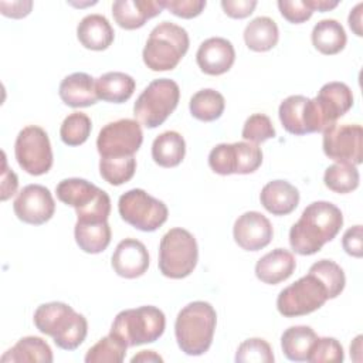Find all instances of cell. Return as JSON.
<instances>
[{
	"label": "cell",
	"mask_w": 363,
	"mask_h": 363,
	"mask_svg": "<svg viewBox=\"0 0 363 363\" xmlns=\"http://www.w3.org/2000/svg\"><path fill=\"white\" fill-rule=\"evenodd\" d=\"M343 225V214L329 201H313L289 230L291 248L299 255H312L332 241Z\"/></svg>",
	"instance_id": "obj_1"
},
{
	"label": "cell",
	"mask_w": 363,
	"mask_h": 363,
	"mask_svg": "<svg viewBox=\"0 0 363 363\" xmlns=\"http://www.w3.org/2000/svg\"><path fill=\"white\" fill-rule=\"evenodd\" d=\"M35 328L51 336L54 343L64 350H75L86 337L88 322L64 302H47L34 312Z\"/></svg>",
	"instance_id": "obj_2"
},
{
	"label": "cell",
	"mask_w": 363,
	"mask_h": 363,
	"mask_svg": "<svg viewBox=\"0 0 363 363\" xmlns=\"http://www.w3.org/2000/svg\"><path fill=\"white\" fill-rule=\"evenodd\" d=\"M217 313L211 303L194 301L187 303L174 322V335L180 350L189 356L204 354L213 342Z\"/></svg>",
	"instance_id": "obj_3"
},
{
	"label": "cell",
	"mask_w": 363,
	"mask_h": 363,
	"mask_svg": "<svg viewBox=\"0 0 363 363\" xmlns=\"http://www.w3.org/2000/svg\"><path fill=\"white\" fill-rule=\"evenodd\" d=\"M187 31L170 21L157 24L145 44L142 57L152 71H169L177 67L189 50Z\"/></svg>",
	"instance_id": "obj_4"
},
{
	"label": "cell",
	"mask_w": 363,
	"mask_h": 363,
	"mask_svg": "<svg viewBox=\"0 0 363 363\" xmlns=\"http://www.w3.org/2000/svg\"><path fill=\"white\" fill-rule=\"evenodd\" d=\"M55 193L61 203L75 208L78 217L77 221H108L111 199L105 190L91 182L79 177L64 179L57 184Z\"/></svg>",
	"instance_id": "obj_5"
},
{
	"label": "cell",
	"mask_w": 363,
	"mask_h": 363,
	"mask_svg": "<svg viewBox=\"0 0 363 363\" xmlns=\"http://www.w3.org/2000/svg\"><path fill=\"white\" fill-rule=\"evenodd\" d=\"M164 313L152 305L121 311L111 326V333L122 339L128 347L156 342L164 332Z\"/></svg>",
	"instance_id": "obj_6"
},
{
	"label": "cell",
	"mask_w": 363,
	"mask_h": 363,
	"mask_svg": "<svg viewBox=\"0 0 363 363\" xmlns=\"http://www.w3.org/2000/svg\"><path fill=\"white\" fill-rule=\"evenodd\" d=\"M199 261V247L194 235L180 227L169 230L159 245V269L172 279L189 277Z\"/></svg>",
	"instance_id": "obj_7"
},
{
	"label": "cell",
	"mask_w": 363,
	"mask_h": 363,
	"mask_svg": "<svg viewBox=\"0 0 363 363\" xmlns=\"http://www.w3.org/2000/svg\"><path fill=\"white\" fill-rule=\"evenodd\" d=\"M179 99L180 88L173 79H153L138 96L133 105V115L143 126L149 129L157 128L176 109Z\"/></svg>",
	"instance_id": "obj_8"
},
{
	"label": "cell",
	"mask_w": 363,
	"mask_h": 363,
	"mask_svg": "<svg viewBox=\"0 0 363 363\" xmlns=\"http://www.w3.org/2000/svg\"><path fill=\"white\" fill-rule=\"evenodd\" d=\"M329 299L325 284L312 272L284 288L277 298V309L285 318L315 312Z\"/></svg>",
	"instance_id": "obj_9"
},
{
	"label": "cell",
	"mask_w": 363,
	"mask_h": 363,
	"mask_svg": "<svg viewBox=\"0 0 363 363\" xmlns=\"http://www.w3.org/2000/svg\"><path fill=\"white\" fill-rule=\"evenodd\" d=\"M118 211L123 221L140 231H155L169 216L166 204L142 189H130L119 197Z\"/></svg>",
	"instance_id": "obj_10"
},
{
	"label": "cell",
	"mask_w": 363,
	"mask_h": 363,
	"mask_svg": "<svg viewBox=\"0 0 363 363\" xmlns=\"http://www.w3.org/2000/svg\"><path fill=\"white\" fill-rule=\"evenodd\" d=\"M18 166L31 176L45 174L52 166V149L47 132L35 125L23 128L14 143Z\"/></svg>",
	"instance_id": "obj_11"
},
{
	"label": "cell",
	"mask_w": 363,
	"mask_h": 363,
	"mask_svg": "<svg viewBox=\"0 0 363 363\" xmlns=\"http://www.w3.org/2000/svg\"><path fill=\"white\" fill-rule=\"evenodd\" d=\"M143 142V132L135 119H118L106 123L96 138L101 157L133 156Z\"/></svg>",
	"instance_id": "obj_12"
},
{
	"label": "cell",
	"mask_w": 363,
	"mask_h": 363,
	"mask_svg": "<svg viewBox=\"0 0 363 363\" xmlns=\"http://www.w3.org/2000/svg\"><path fill=\"white\" fill-rule=\"evenodd\" d=\"M323 153L336 163L360 164L363 160V129L357 123L332 125L323 130Z\"/></svg>",
	"instance_id": "obj_13"
},
{
	"label": "cell",
	"mask_w": 363,
	"mask_h": 363,
	"mask_svg": "<svg viewBox=\"0 0 363 363\" xmlns=\"http://www.w3.org/2000/svg\"><path fill=\"white\" fill-rule=\"evenodd\" d=\"M278 115L284 129L296 136L323 132L326 129L315 99L303 95H291L285 98L279 105Z\"/></svg>",
	"instance_id": "obj_14"
},
{
	"label": "cell",
	"mask_w": 363,
	"mask_h": 363,
	"mask_svg": "<svg viewBox=\"0 0 363 363\" xmlns=\"http://www.w3.org/2000/svg\"><path fill=\"white\" fill-rule=\"evenodd\" d=\"M18 220L33 225L47 223L55 211V201L51 191L43 184H27L21 189L13 203Z\"/></svg>",
	"instance_id": "obj_15"
},
{
	"label": "cell",
	"mask_w": 363,
	"mask_h": 363,
	"mask_svg": "<svg viewBox=\"0 0 363 363\" xmlns=\"http://www.w3.org/2000/svg\"><path fill=\"white\" fill-rule=\"evenodd\" d=\"M233 235L242 250L258 251L271 242L274 228L264 214L258 211H247L235 220Z\"/></svg>",
	"instance_id": "obj_16"
},
{
	"label": "cell",
	"mask_w": 363,
	"mask_h": 363,
	"mask_svg": "<svg viewBox=\"0 0 363 363\" xmlns=\"http://www.w3.org/2000/svg\"><path fill=\"white\" fill-rule=\"evenodd\" d=\"M313 99L326 129L353 106L352 89L345 82L337 81L325 84Z\"/></svg>",
	"instance_id": "obj_17"
},
{
	"label": "cell",
	"mask_w": 363,
	"mask_h": 363,
	"mask_svg": "<svg viewBox=\"0 0 363 363\" xmlns=\"http://www.w3.org/2000/svg\"><path fill=\"white\" fill-rule=\"evenodd\" d=\"M113 271L126 279L142 277L149 268V252L136 238L122 240L112 254Z\"/></svg>",
	"instance_id": "obj_18"
},
{
	"label": "cell",
	"mask_w": 363,
	"mask_h": 363,
	"mask_svg": "<svg viewBox=\"0 0 363 363\" xmlns=\"http://www.w3.org/2000/svg\"><path fill=\"white\" fill-rule=\"evenodd\" d=\"M196 61L204 74L221 75L227 72L235 61L234 45L227 38L210 37L200 44Z\"/></svg>",
	"instance_id": "obj_19"
},
{
	"label": "cell",
	"mask_w": 363,
	"mask_h": 363,
	"mask_svg": "<svg viewBox=\"0 0 363 363\" xmlns=\"http://www.w3.org/2000/svg\"><path fill=\"white\" fill-rule=\"evenodd\" d=\"M163 9V0H116L112 4V16L119 27L136 30L159 16Z\"/></svg>",
	"instance_id": "obj_20"
},
{
	"label": "cell",
	"mask_w": 363,
	"mask_h": 363,
	"mask_svg": "<svg viewBox=\"0 0 363 363\" xmlns=\"http://www.w3.org/2000/svg\"><path fill=\"white\" fill-rule=\"evenodd\" d=\"M61 101L71 108H85L96 104V79L86 72H74L65 77L58 88Z\"/></svg>",
	"instance_id": "obj_21"
},
{
	"label": "cell",
	"mask_w": 363,
	"mask_h": 363,
	"mask_svg": "<svg viewBox=\"0 0 363 363\" xmlns=\"http://www.w3.org/2000/svg\"><path fill=\"white\" fill-rule=\"evenodd\" d=\"M296 268V261L292 252L285 248H275L265 254L255 264L257 278L269 285H277L288 279Z\"/></svg>",
	"instance_id": "obj_22"
},
{
	"label": "cell",
	"mask_w": 363,
	"mask_h": 363,
	"mask_svg": "<svg viewBox=\"0 0 363 363\" xmlns=\"http://www.w3.org/2000/svg\"><path fill=\"white\" fill-rule=\"evenodd\" d=\"M259 200L268 213L286 216L298 207L299 191L286 180H272L262 187Z\"/></svg>",
	"instance_id": "obj_23"
},
{
	"label": "cell",
	"mask_w": 363,
	"mask_h": 363,
	"mask_svg": "<svg viewBox=\"0 0 363 363\" xmlns=\"http://www.w3.org/2000/svg\"><path fill=\"white\" fill-rule=\"evenodd\" d=\"M78 41L88 50H106L115 38V31L102 14H88L77 26Z\"/></svg>",
	"instance_id": "obj_24"
},
{
	"label": "cell",
	"mask_w": 363,
	"mask_h": 363,
	"mask_svg": "<svg viewBox=\"0 0 363 363\" xmlns=\"http://www.w3.org/2000/svg\"><path fill=\"white\" fill-rule=\"evenodd\" d=\"M135 86V79L121 71L105 72L96 79L98 98L111 104L126 102L133 95Z\"/></svg>",
	"instance_id": "obj_25"
},
{
	"label": "cell",
	"mask_w": 363,
	"mask_h": 363,
	"mask_svg": "<svg viewBox=\"0 0 363 363\" xmlns=\"http://www.w3.org/2000/svg\"><path fill=\"white\" fill-rule=\"evenodd\" d=\"M186 155L184 138L176 130H166L152 143V159L162 167L179 166Z\"/></svg>",
	"instance_id": "obj_26"
},
{
	"label": "cell",
	"mask_w": 363,
	"mask_h": 363,
	"mask_svg": "<svg viewBox=\"0 0 363 363\" xmlns=\"http://www.w3.org/2000/svg\"><path fill=\"white\" fill-rule=\"evenodd\" d=\"M1 363H20V362H40L51 363L52 350L50 345L38 336L21 337L11 349L1 356Z\"/></svg>",
	"instance_id": "obj_27"
},
{
	"label": "cell",
	"mask_w": 363,
	"mask_h": 363,
	"mask_svg": "<svg viewBox=\"0 0 363 363\" xmlns=\"http://www.w3.org/2000/svg\"><path fill=\"white\" fill-rule=\"evenodd\" d=\"M311 38L313 47L325 55H333L340 52L347 41L343 26L333 18H325L318 21L312 30Z\"/></svg>",
	"instance_id": "obj_28"
},
{
	"label": "cell",
	"mask_w": 363,
	"mask_h": 363,
	"mask_svg": "<svg viewBox=\"0 0 363 363\" xmlns=\"http://www.w3.org/2000/svg\"><path fill=\"white\" fill-rule=\"evenodd\" d=\"M278 38H279L278 26L272 18L267 16L255 17L245 26V30H244L245 45L250 50L257 52L269 51L277 45Z\"/></svg>",
	"instance_id": "obj_29"
},
{
	"label": "cell",
	"mask_w": 363,
	"mask_h": 363,
	"mask_svg": "<svg viewBox=\"0 0 363 363\" xmlns=\"http://www.w3.org/2000/svg\"><path fill=\"white\" fill-rule=\"evenodd\" d=\"M74 235L78 247L88 254H99L111 242V227L108 221L84 223L77 221Z\"/></svg>",
	"instance_id": "obj_30"
},
{
	"label": "cell",
	"mask_w": 363,
	"mask_h": 363,
	"mask_svg": "<svg viewBox=\"0 0 363 363\" xmlns=\"http://www.w3.org/2000/svg\"><path fill=\"white\" fill-rule=\"evenodd\" d=\"M316 339L318 335L312 328L305 325L291 326L281 336V347L286 359L292 362H305Z\"/></svg>",
	"instance_id": "obj_31"
},
{
	"label": "cell",
	"mask_w": 363,
	"mask_h": 363,
	"mask_svg": "<svg viewBox=\"0 0 363 363\" xmlns=\"http://www.w3.org/2000/svg\"><path fill=\"white\" fill-rule=\"evenodd\" d=\"M190 113L203 122H213L218 119L225 108L224 96L211 88L200 89L190 98Z\"/></svg>",
	"instance_id": "obj_32"
},
{
	"label": "cell",
	"mask_w": 363,
	"mask_h": 363,
	"mask_svg": "<svg viewBox=\"0 0 363 363\" xmlns=\"http://www.w3.org/2000/svg\"><path fill=\"white\" fill-rule=\"evenodd\" d=\"M128 345L111 333L99 339L85 354L86 363H121L126 356Z\"/></svg>",
	"instance_id": "obj_33"
},
{
	"label": "cell",
	"mask_w": 363,
	"mask_h": 363,
	"mask_svg": "<svg viewBox=\"0 0 363 363\" xmlns=\"http://www.w3.org/2000/svg\"><path fill=\"white\" fill-rule=\"evenodd\" d=\"M359 170L356 166L349 163H335L325 170L323 183L325 186L339 194L350 193L359 186Z\"/></svg>",
	"instance_id": "obj_34"
},
{
	"label": "cell",
	"mask_w": 363,
	"mask_h": 363,
	"mask_svg": "<svg viewBox=\"0 0 363 363\" xmlns=\"http://www.w3.org/2000/svg\"><path fill=\"white\" fill-rule=\"evenodd\" d=\"M136 170V159L133 156L125 157H101L99 173L101 177L112 186H121L129 182Z\"/></svg>",
	"instance_id": "obj_35"
},
{
	"label": "cell",
	"mask_w": 363,
	"mask_h": 363,
	"mask_svg": "<svg viewBox=\"0 0 363 363\" xmlns=\"http://www.w3.org/2000/svg\"><path fill=\"white\" fill-rule=\"evenodd\" d=\"M92 122L86 113L72 112L61 123L60 136L67 146H79L89 138Z\"/></svg>",
	"instance_id": "obj_36"
},
{
	"label": "cell",
	"mask_w": 363,
	"mask_h": 363,
	"mask_svg": "<svg viewBox=\"0 0 363 363\" xmlns=\"http://www.w3.org/2000/svg\"><path fill=\"white\" fill-rule=\"evenodd\" d=\"M309 272L315 274L326 286L329 299L336 298L345 288L346 278L343 269L332 259H320L311 265Z\"/></svg>",
	"instance_id": "obj_37"
},
{
	"label": "cell",
	"mask_w": 363,
	"mask_h": 363,
	"mask_svg": "<svg viewBox=\"0 0 363 363\" xmlns=\"http://www.w3.org/2000/svg\"><path fill=\"white\" fill-rule=\"evenodd\" d=\"M237 363H272L274 353L269 343L261 337L244 340L235 353Z\"/></svg>",
	"instance_id": "obj_38"
},
{
	"label": "cell",
	"mask_w": 363,
	"mask_h": 363,
	"mask_svg": "<svg viewBox=\"0 0 363 363\" xmlns=\"http://www.w3.org/2000/svg\"><path fill=\"white\" fill-rule=\"evenodd\" d=\"M208 166L221 176L237 174V150L234 143H220L208 153Z\"/></svg>",
	"instance_id": "obj_39"
},
{
	"label": "cell",
	"mask_w": 363,
	"mask_h": 363,
	"mask_svg": "<svg viewBox=\"0 0 363 363\" xmlns=\"http://www.w3.org/2000/svg\"><path fill=\"white\" fill-rule=\"evenodd\" d=\"M241 136L244 140L258 145L268 139L275 138V128L269 116L264 113H254L250 118H247L242 126Z\"/></svg>",
	"instance_id": "obj_40"
},
{
	"label": "cell",
	"mask_w": 363,
	"mask_h": 363,
	"mask_svg": "<svg viewBox=\"0 0 363 363\" xmlns=\"http://www.w3.org/2000/svg\"><path fill=\"white\" fill-rule=\"evenodd\" d=\"M345 359L343 347L335 337H318L308 354V362L311 363H322V362H332L340 363Z\"/></svg>",
	"instance_id": "obj_41"
},
{
	"label": "cell",
	"mask_w": 363,
	"mask_h": 363,
	"mask_svg": "<svg viewBox=\"0 0 363 363\" xmlns=\"http://www.w3.org/2000/svg\"><path fill=\"white\" fill-rule=\"evenodd\" d=\"M237 174L254 173L262 163V150L250 142H235Z\"/></svg>",
	"instance_id": "obj_42"
},
{
	"label": "cell",
	"mask_w": 363,
	"mask_h": 363,
	"mask_svg": "<svg viewBox=\"0 0 363 363\" xmlns=\"http://www.w3.org/2000/svg\"><path fill=\"white\" fill-rule=\"evenodd\" d=\"M277 4L282 17L294 24H301L309 20L313 14L306 4V0H279Z\"/></svg>",
	"instance_id": "obj_43"
},
{
	"label": "cell",
	"mask_w": 363,
	"mask_h": 363,
	"mask_svg": "<svg viewBox=\"0 0 363 363\" xmlns=\"http://www.w3.org/2000/svg\"><path fill=\"white\" fill-rule=\"evenodd\" d=\"M163 6L177 17L193 18L201 14L206 7V0H166Z\"/></svg>",
	"instance_id": "obj_44"
},
{
	"label": "cell",
	"mask_w": 363,
	"mask_h": 363,
	"mask_svg": "<svg viewBox=\"0 0 363 363\" xmlns=\"http://www.w3.org/2000/svg\"><path fill=\"white\" fill-rule=\"evenodd\" d=\"M255 0H223L221 7L224 13L231 18H245L252 14L257 7Z\"/></svg>",
	"instance_id": "obj_45"
},
{
	"label": "cell",
	"mask_w": 363,
	"mask_h": 363,
	"mask_svg": "<svg viewBox=\"0 0 363 363\" xmlns=\"http://www.w3.org/2000/svg\"><path fill=\"white\" fill-rule=\"evenodd\" d=\"M342 247L346 254L360 258L363 255V244H362V225H353L352 228L346 230L342 238Z\"/></svg>",
	"instance_id": "obj_46"
},
{
	"label": "cell",
	"mask_w": 363,
	"mask_h": 363,
	"mask_svg": "<svg viewBox=\"0 0 363 363\" xmlns=\"http://www.w3.org/2000/svg\"><path fill=\"white\" fill-rule=\"evenodd\" d=\"M1 14L11 18H23L30 14L33 9V1L30 0H17V1H0Z\"/></svg>",
	"instance_id": "obj_47"
},
{
	"label": "cell",
	"mask_w": 363,
	"mask_h": 363,
	"mask_svg": "<svg viewBox=\"0 0 363 363\" xmlns=\"http://www.w3.org/2000/svg\"><path fill=\"white\" fill-rule=\"evenodd\" d=\"M18 186V179L13 170L9 169L6 153L3 152V172H1V196L0 199L6 201L9 197H11Z\"/></svg>",
	"instance_id": "obj_48"
},
{
	"label": "cell",
	"mask_w": 363,
	"mask_h": 363,
	"mask_svg": "<svg viewBox=\"0 0 363 363\" xmlns=\"http://www.w3.org/2000/svg\"><path fill=\"white\" fill-rule=\"evenodd\" d=\"M362 9H363V3L356 4V6L350 10L349 18H347L352 31H353L357 37H362V35H363V30H362Z\"/></svg>",
	"instance_id": "obj_49"
},
{
	"label": "cell",
	"mask_w": 363,
	"mask_h": 363,
	"mask_svg": "<svg viewBox=\"0 0 363 363\" xmlns=\"http://www.w3.org/2000/svg\"><path fill=\"white\" fill-rule=\"evenodd\" d=\"M306 4L312 11H329L335 9L339 1H330V0H306Z\"/></svg>",
	"instance_id": "obj_50"
},
{
	"label": "cell",
	"mask_w": 363,
	"mask_h": 363,
	"mask_svg": "<svg viewBox=\"0 0 363 363\" xmlns=\"http://www.w3.org/2000/svg\"><path fill=\"white\" fill-rule=\"evenodd\" d=\"M130 362L132 363H136V362H163V359L157 353H155L153 350H142L138 354H135L130 359Z\"/></svg>",
	"instance_id": "obj_51"
}]
</instances>
